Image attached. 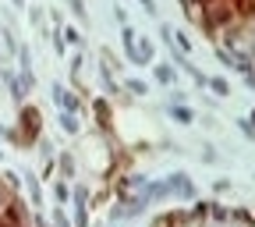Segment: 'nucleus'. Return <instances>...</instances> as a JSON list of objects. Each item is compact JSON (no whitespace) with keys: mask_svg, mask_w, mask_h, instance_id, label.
I'll return each mask as SVG.
<instances>
[{"mask_svg":"<svg viewBox=\"0 0 255 227\" xmlns=\"http://www.w3.org/2000/svg\"><path fill=\"white\" fill-rule=\"evenodd\" d=\"M174 117H177V121H184V124H188V121H191V110H188V107H177V110H174Z\"/></svg>","mask_w":255,"mask_h":227,"instance_id":"f03ea898","label":"nucleus"},{"mask_svg":"<svg viewBox=\"0 0 255 227\" xmlns=\"http://www.w3.org/2000/svg\"><path fill=\"white\" fill-rule=\"evenodd\" d=\"M209 85H213V89H216L220 96H227V92H231V85H227V82H223V78H213Z\"/></svg>","mask_w":255,"mask_h":227,"instance_id":"f257e3e1","label":"nucleus"}]
</instances>
